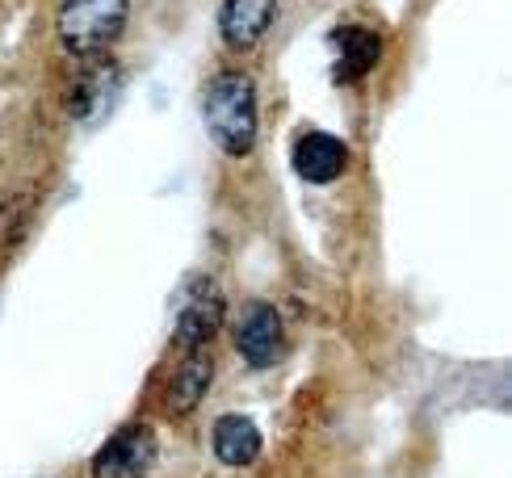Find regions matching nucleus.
<instances>
[{"instance_id":"nucleus-1","label":"nucleus","mask_w":512,"mask_h":478,"mask_svg":"<svg viewBox=\"0 0 512 478\" xmlns=\"http://www.w3.org/2000/svg\"><path fill=\"white\" fill-rule=\"evenodd\" d=\"M206 135L223 156H248L256 143V84L244 72H219L202 101Z\"/></svg>"},{"instance_id":"nucleus-2","label":"nucleus","mask_w":512,"mask_h":478,"mask_svg":"<svg viewBox=\"0 0 512 478\" xmlns=\"http://www.w3.org/2000/svg\"><path fill=\"white\" fill-rule=\"evenodd\" d=\"M131 0H63L59 9V38L80 59L101 55L122 34Z\"/></svg>"},{"instance_id":"nucleus-3","label":"nucleus","mask_w":512,"mask_h":478,"mask_svg":"<svg viewBox=\"0 0 512 478\" xmlns=\"http://www.w3.org/2000/svg\"><path fill=\"white\" fill-rule=\"evenodd\" d=\"M223 315H227L223 290L210 277H194L181 290V302H177V328H173L177 344L185 353H194V349H202V344H210V336L223 328Z\"/></svg>"},{"instance_id":"nucleus-4","label":"nucleus","mask_w":512,"mask_h":478,"mask_svg":"<svg viewBox=\"0 0 512 478\" xmlns=\"http://www.w3.org/2000/svg\"><path fill=\"white\" fill-rule=\"evenodd\" d=\"M156 466V432L147 424H126L97 449L89 478H147Z\"/></svg>"},{"instance_id":"nucleus-5","label":"nucleus","mask_w":512,"mask_h":478,"mask_svg":"<svg viewBox=\"0 0 512 478\" xmlns=\"http://www.w3.org/2000/svg\"><path fill=\"white\" fill-rule=\"evenodd\" d=\"M122 93V68L114 59H89L68 84V114L76 122H93L114 110Z\"/></svg>"},{"instance_id":"nucleus-6","label":"nucleus","mask_w":512,"mask_h":478,"mask_svg":"<svg viewBox=\"0 0 512 478\" xmlns=\"http://www.w3.org/2000/svg\"><path fill=\"white\" fill-rule=\"evenodd\" d=\"M236 349L252 369H269L286 349V332H282V315L269 302H252L236 323Z\"/></svg>"},{"instance_id":"nucleus-7","label":"nucleus","mask_w":512,"mask_h":478,"mask_svg":"<svg viewBox=\"0 0 512 478\" xmlns=\"http://www.w3.org/2000/svg\"><path fill=\"white\" fill-rule=\"evenodd\" d=\"M290 164L307 185H332L349 168V147L345 139L328 135V130H307V135H298Z\"/></svg>"},{"instance_id":"nucleus-8","label":"nucleus","mask_w":512,"mask_h":478,"mask_svg":"<svg viewBox=\"0 0 512 478\" xmlns=\"http://www.w3.org/2000/svg\"><path fill=\"white\" fill-rule=\"evenodd\" d=\"M277 13V0H223L219 30L231 51H252L265 38L269 21Z\"/></svg>"},{"instance_id":"nucleus-9","label":"nucleus","mask_w":512,"mask_h":478,"mask_svg":"<svg viewBox=\"0 0 512 478\" xmlns=\"http://www.w3.org/2000/svg\"><path fill=\"white\" fill-rule=\"evenodd\" d=\"M332 47H336V80H361L366 76L378 55H382V42L374 30L366 26H345V30H336L332 34Z\"/></svg>"},{"instance_id":"nucleus-10","label":"nucleus","mask_w":512,"mask_h":478,"mask_svg":"<svg viewBox=\"0 0 512 478\" xmlns=\"http://www.w3.org/2000/svg\"><path fill=\"white\" fill-rule=\"evenodd\" d=\"M215 458L231 470L240 466H252L256 458H261V428H256L248 416H223L215 424Z\"/></svg>"},{"instance_id":"nucleus-11","label":"nucleus","mask_w":512,"mask_h":478,"mask_svg":"<svg viewBox=\"0 0 512 478\" xmlns=\"http://www.w3.org/2000/svg\"><path fill=\"white\" fill-rule=\"evenodd\" d=\"M210 374H215V365H210V357L202 349H194L181 369H177V378L168 382V411H177V416H185V411H194L202 403V395L210 390Z\"/></svg>"},{"instance_id":"nucleus-12","label":"nucleus","mask_w":512,"mask_h":478,"mask_svg":"<svg viewBox=\"0 0 512 478\" xmlns=\"http://www.w3.org/2000/svg\"><path fill=\"white\" fill-rule=\"evenodd\" d=\"M26 219H30V202H21V198L0 202V248L13 244L21 235V227H26Z\"/></svg>"}]
</instances>
